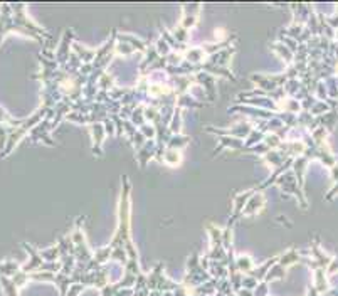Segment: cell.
<instances>
[{"label": "cell", "instance_id": "obj_1", "mask_svg": "<svg viewBox=\"0 0 338 296\" xmlns=\"http://www.w3.org/2000/svg\"><path fill=\"white\" fill-rule=\"evenodd\" d=\"M338 271V256L336 258H331V263H330V268H328V273L333 274Z\"/></svg>", "mask_w": 338, "mask_h": 296}]
</instances>
